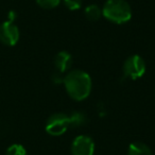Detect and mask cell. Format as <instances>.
Returning <instances> with one entry per match:
<instances>
[{"mask_svg": "<svg viewBox=\"0 0 155 155\" xmlns=\"http://www.w3.org/2000/svg\"><path fill=\"white\" fill-rule=\"evenodd\" d=\"M63 83L69 97L75 101H83L91 95L93 86L91 78L84 70L74 69L69 71Z\"/></svg>", "mask_w": 155, "mask_h": 155, "instance_id": "6da1fadb", "label": "cell"}, {"mask_svg": "<svg viewBox=\"0 0 155 155\" xmlns=\"http://www.w3.org/2000/svg\"><path fill=\"white\" fill-rule=\"evenodd\" d=\"M65 7L70 11H77L82 5V0H63Z\"/></svg>", "mask_w": 155, "mask_h": 155, "instance_id": "4fadbf2b", "label": "cell"}, {"mask_svg": "<svg viewBox=\"0 0 155 155\" xmlns=\"http://www.w3.org/2000/svg\"><path fill=\"white\" fill-rule=\"evenodd\" d=\"M8 16H9V21H14V19L16 18V13L13 11H11Z\"/></svg>", "mask_w": 155, "mask_h": 155, "instance_id": "9a60e30c", "label": "cell"}, {"mask_svg": "<svg viewBox=\"0 0 155 155\" xmlns=\"http://www.w3.org/2000/svg\"><path fill=\"white\" fill-rule=\"evenodd\" d=\"M19 41V30L13 21L3 22L0 26V41L7 46H15Z\"/></svg>", "mask_w": 155, "mask_h": 155, "instance_id": "8992f818", "label": "cell"}, {"mask_svg": "<svg viewBox=\"0 0 155 155\" xmlns=\"http://www.w3.org/2000/svg\"><path fill=\"white\" fill-rule=\"evenodd\" d=\"M102 16L114 24H125L132 18V10L125 0H107L102 8Z\"/></svg>", "mask_w": 155, "mask_h": 155, "instance_id": "7a4b0ae2", "label": "cell"}, {"mask_svg": "<svg viewBox=\"0 0 155 155\" xmlns=\"http://www.w3.org/2000/svg\"><path fill=\"white\" fill-rule=\"evenodd\" d=\"M72 64V56L69 52L61 51L55 55L54 58V65L60 73H64L68 71Z\"/></svg>", "mask_w": 155, "mask_h": 155, "instance_id": "52a82bcc", "label": "cell"}, {"mask_svg": "<svg viewBox=\"0 0 155 155\" xmlns=\"http://www.w3.org/2000/svg\"><path fill=\"white\" fill-rule=\"evenodd\" d=\"M69 127L68 115L58 113L54 114L48 119L46 123V131L49 135L52 136H60L64 134Z\"/></svg>", "mask_w": 155, "mask_h": 155, "instance_id": "277c9868", "label": "cell"}, {"mask_svg": "<svg viewBox=\"0 0 155 155\" xmlns=\"http://www.w3.org/2000/svg\"><path fill=\"white\" fill-rule=\"evenodd\" d=\"M71 153L72 155H94L95 142L87 135L77 136L71 143Z\"/></svg>", "mask_w": 155, "mask_h": 155, "instance_id": "5b68a950", "label": "cell"}, {"mask_svg": "<svg viewBox=\"0 0 155 155\" xmlns=\"http://www.w3.org/2000/svg\"><path fill=\"white\" fill-rule=\"evenodd\" d=\"M69 127H77L85 124L87 121V118L83 113L81 112H72L70 115H68Z\"/></svg>", "mask_w": 155, "mask_h": 155, "instance_id": "30bf717a", "label": "cell"}, {"mask_svg": "<svg viewBox=\"0 0 155 155\" xmlns=\"http://www.w3.org/2000/svg\"><path fill=\"white\" fill-rule=\"evenodd\" d=\"M53 81H54V83H62L63 81H64V79H61L60 75L54 74L53 75Z\"/></svg>", "mask_w": 155, "mask_h": 155, "instance_id": "5bb4252c", "label": "cell"}, {"mask_svg": "<svg viewBox=\"0 0 155 155\" xmlns=\"http://www.w3.org/2000/svg\"><path fill=\"white\" fill-rule=\"evenodd\" d=\"M7 155H27V151L21 144H12L8 149Z\"/></svg>", "mask_w": 155, "mask_h": 155, "instance_id": "7c38bea8", "label": "cell"}, {"mask_svg": "<svg viewBox=\"0 0 155 155\" xmlns=\"http://www.w3.org/2000/svg\"><path fill=\"white\" fill-rule=\"evenodd\" d=\"M85 16L88 20L91 21H97L102 16V9L97 5H91L85 8L84 10Z\"/></svg>", "mask_w": 155, "mask_h": 155, "instance_id": "9c48e42d", "label": "cell"}, {"mask_svg": "<svg viewBox=\"0 0 155 155\" xmlns=\"http://www.w3.org/2000/svg\"><path fill=\"white\" fill-rule=\"evenodd\" d=\"M127 155H152V151L143 142H132L127 149Z\"/></svg>", "mask_w": 155, "mask_h": 155, "instance_id": "ba28073f", "label": "cell"}, {"mask_svg": "<svg viewBox=\"0 0 155 155\" xmlns=\"http://www.w3.org/2000/svg\"><path fill=\"white\" fill-rule=\"evenodd\" d=\"M36 3L45 10H51L61 3V0H36Z\"/></svg>", "mask_w": 155, "mask_h": 155, "instance_id": "8fae6325", "label": "cell"}, {"mask_svg": "<svg viewBox=\"0 0 155 155\" xmlns=\"http://www.w3.org/2000/svg\"><path fill=\"white\" fill-rule=\"evenodd\" d=\"M146 69L147 65L143 58L137 54H134L125 60L122 70L125 78H129L131 80H137L143 77Z\"/></svg>", "mask_w": 155, "mask_h": 155, "instance_id": "3957f363", "label": "cell"}]
</instances>
